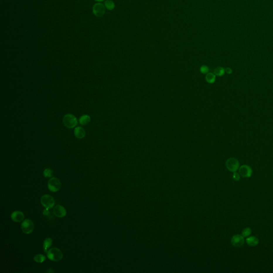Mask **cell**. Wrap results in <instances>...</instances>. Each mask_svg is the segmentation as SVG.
I'll return each mask as SVG.
<instances>
[{"mask_svg": "<svg viewBox=\"0 0 273 273\" xmlns=\"http://www.w3.org/2000/svg\"><path fill=\"white\" fill-rule=\"evenodd\" d=\"M47 254L48 258L53 261H59L63 258L62 251L56 248L49 250Z\"/></svg>", "mask_w": 273, "mask_h": 273, "instance_id": "6da1fadb", "label": "cell"}, {"mask_svg": "<svg viewBox=\"0 0 273 273\" xmlns=\"http://www.w3.org/2000/svg\"><path fill=\"white\" fill-rule=\"evenodd\" d=\"M63 123L66 127L71 129L77 125V120L75 116L71 114L65 115L63 118Z\"/></svg>", "mask_w": 273, "mask_h": 273, "instance_id": "7a4b0ae2", "label": "cell"}, {"mask_svg": "<svg viewBox=\"0 0 273 273\" xmlns=\"http://www.w3.org/2000/svg\"><path fill=\"white\" fill-rule=\"evenodd\" d=\"M226 166L231 172H236L240 168V162L234 157H231L226 162Z\"/></svg>", "mask_w": 273, "mask_h": 273, "instance_id": "3957f363", "label": "cell"}, {"mask_svg": "<svg viewBox=\"0 0 273 273\" xmlns=\"http://www.w3.org/2000/svg\"><path fill=\"white\" fill-rule=\"evenodd\" d=\"M21 228L22 231L26 234L32 233L34 229V224L32 220L26 219L21 223Z\"/></svg>", "mask_w": 273, "mask_h": 273, "instance_id": "277c9868", "label": "cell"}, {"mask_svg": "<svg viewBox=\"0 0 273 273\" xmlns=\"http://www.w3.org/2000/svg\"><path fill=\"white\" fill-rule=\"evenodd\" d=\"M41 204L46 209H50L53 208L55 204L54 198L50 195H44L41 198Z\"/></svg>", "mask_w": 273, "mask_h": 273, "instance_id": "5b68a950", "label": "cell"}, {"mask_svg": "<svg viewBox=\"0 0 273 273\" xmlns=\"http://www.w3.org/2000/svg\"><path fill=\"white\" fill-rule=\"evenodd\" d=\"M48 187L51 192H57L60 189L61 182L56 177H52L48 181Z\"/></svg>", "mask_w": 273, "mask_h": 273, "instance_id": "8992f818", "label": "cell"}, {"mask_svg": "<svg viewBox=\"0 0 273 273\" xmlns=\"http://www.w3.org/2000/svg\"><path fill=\"white\" fill-rule=\"evenodd\" d=\"M92 11L95 17H101L105 13L106 7L101 3H95L92 8Z\"/></svg>", "mask_w": 273, "mask_h": 273, "instance_id": "52a82bcc", "label": "cell"}, {"mask_svg": "<svg viewBox=\"0 0 273 273\" xmlns=\"http://www.w3.org/2000/svg\"><path fill=\"white\" fill-rule=\"evenodd\" d=\"M239 173L244 178H249L252 174V170L248 165H243L239 168Z\"/></svg>", "mask_w": 273, "mask_h": 273, "instance_id": "ba28073f", "label": "cell"}, {"mask_svg": "<svg viewBox=\"0 0 273 273\" xmlns=\"http://www.w3.org/2000/svg\"><path fill=\"white\" fill-rule=\"evenodd\" d=\"M231 243L236 248H240L244 243V238L240 235H235L231 239Z\"/></svg>", "mask_w": 273, "mask_h": 273, "instance_id": "9c48e42d", "label": "cell"}, {"mask_svg": "<svg viewBox=\"0 0 273 273\" xmlns=\"http://www.w3.org/2000/svg\"><path fill=\"white\" fill-rule=\"evenodd\" d=\"M54 215L58 218H63L66 215L67 212L65 208L60 205H57L53 210Z\"/></svg>", "mask_w": 273, "mask_h": 273, "instance_id": "30bf717a", "label": "cell"}, {"mask_svg": "<svg viewBox=\"0 0 273 273\" xmlns=\"http://www.w3.org/2000/svg\"><path fill=\"white\" fill-rule=\"evenodd\" d=\"M11 218L15 222L21 223L24 220V214L21 211H15L11 214Z\"/></svg>", "mask_w": 273, "mask_h": 273, "instance_id": "8fae6325", "label": "cell"}, {"mask_svg": "<svg viewBox=\"0 0 273 273\" xmlns=\"http://www.w3.org/2000/svg\"><path fill=\"white\" fill-rule=\"evenodd\" d=\"M74 134L78 139H83L86 136V131L82 127H77L74 130Z\"/></svg>", "mask_w": 273, "mask_h": 273, "instance_id": "7c38bea8", "label": "cell"}, {"mask_svg": "<svg viewBox=\"0 0 273 273\" xmlns=\"http://www.w3.org/2000/svg\"><path fill=\"white\" fill-rule=\"evenodd\" d=\"M246 242L247 244L251 246H255L259 243V239L255 236H250L246 238Z\"/></svg>", "mask_w": 273, "mask_h": 273, "instance_id": "4fadbf2b", "label": "cell"}, {"mask_svg": "<svg viewBox=\"0 0 273 273\" xmlns=\"http://www.w3.org/2000/svg\"><path fill=\"white\" fill-rule=\"evenodd\" d=\"M52 245V240L51 238H47L45 239L43 244V249L45 253H47L48 250Z\"/></svg>", "mask_w": 273, "mask_h": 273, "instance_id": "5bb4252c", "label": "cell"}, {"mask_svg": "<svg viewBox=\"0 0 273 273\" xmlns=\"http://www.w3.org/2000/svg\"><path fill=\"white\" fill-rule=\"evenodd\" d=\"M91 121L90 117L88 115H84L81 116L79 119V122L81 124L86 125L88 124Z\"/></svg>", "mask_w": 273, "mask_h": 273, "instance_id": "9a60e30c", "label": "cell"}, {"mask_svg": "<svg viewBox=\"0 0 273 273\" xmlns=\"http://www.w3.org/2000/svg\"><path fill=\"white\" fill-rule=\"evenodd\" d=\"M205 79L208 83H211V84L214 83L216 81V75L214 73H208L206 75Z\"/></svg>", "mask_w": 273, "mask_h": 273, "instance_id": "2e32d148", "label": "cell"}, {"mask_svg": "<svg viewBox=\"0 0 273 273\" xmlns=\"http://www.w3.org/2000/svg\"><path fill=\"white\" fill-rule=\"evenodd\" d=\"M46 257L45 256L43 255H41V254H37V255H36L34 257V260L36 262H39V263H42L44 261H45L46 260Z\"/></svg>", "mask_w": 273, "mask_h": 273, "instance_id": "e0dca14e", "label": "cell"}, {"mask_svg": "<svg viewBox=\"0 0 273 273\" xmlns=\"http://www.w3.org/2000/svg\"><path fill=\"white\" fill-rule=\"evenodd\" d=\"M225 69L222 67H218L214 70V74L216 75V76H223V75L225 74Z\"/></svg>", "mask_w": 273, "mask_h": 273, "instance_id": "ac0fdd59", "label": "cell"}, {"mask_svg": "<svg viewBox=\"0 0 273 273\" xmlns=\"http://www.w3.org/2000/svg\"><path fill=\"white\" fill-rule=\"evenodd\" d=\"M105 6L109 10H112L115 8V3L111 0H106L105 2Z\"/></svg>", "mask_w": 273, "mask_h": 273, "instance_id": "d6986e66", "label": "cell"}, {"mask_svg": "<svg viewBox=\"0 0 273 273\" xmlns=\"http://www.w3.org/2000/svg\"><path fill=\"white\" fill-rule=\"evenodd\" d=\"M43 175L45 178H51L52 177L54 172L52 170L49 169V168H47L43 171Z\"/></svg>", "mask_w": 273, "mask_h": 273, "instance_id": "ffe728a7", "label": "cell"}, {"mask_svg": "<svg viewBox=\"0 0 273 273\" xmlns=\"http://www.w3.org/2000/svg\"><path fill=\"white\" fill-rule=\"evenodd\" d=\"M251 233H252L251 229L249 227H246L242 231V235L243 236L244 238H248L250 235L251 234Z\"/></svg>", "mask_w": 273, "mask_h": 273, "instance_id": "44dd1931", "label": "cell"}, {"mask_svg": "<svg viewBox=\"0 0 273 273\" xmlns=\"http://www.w3.org/2000/svg\"><path fill=\"white\" fill-rule=\"evenodd\" d=\"M200 71L203 74H207L209 71V68L207 66H202L200 68Z\"/></svg>", "mask_w": 273, "mask_h": 273, "instance_id": "7402d4cb", "label": "cell"}, {"mask_svg": "<svg viewBox=\"0 0 273 273\" xmlns=\"http://www.w3.org/2000/svg\"><path fill=\"white\" fill-rule=\"evenodd\" d=\"M233 179L235 181H238L240 179V173L236 172H234L233 175Z\"/></svg>", "mask_w": 273, "mask_h": 273, "instance_id": "603a6c76", "label": "cell"}, {"mask_svg": "<svg viewBox=\"0 0 273 273\" xmlns=\"http://www.w3.org/2000/svg\"><path fill=\"white\" fill-rule=\"evenodd\" d=\"M49 209H45L43 211V214L45 216V217H51L50 213L49 212Z\"/></svg>", "mask_w": 273, "mask_h": 273, "instance_id": "cb8c5ba5", "label": "cell"}, {"mask_svg": "<svg viewBox=\"0 0 273 273\" xmlns=\"http://www.w3.org/2000/svg\"><path fill=\"white\" fill-rule=\"evenodd\" d=\"M225 71L226 72V73H227L228 74H232V72H233V70H232V68L227 67V68H226Z\"/></svg>", "mask_w": 273, "mask_h": 273, "instance_id": "d4e9b609", "label": "cell"}, {"mask_svg": "<svg viewBox=\"0 0 273 273\" xmlns=\"http://www.w3.org/2000/svg\"><path fill=\"white\" fill-rule=\"evenodd\" d=\"M47 273H51V272H52V273H54V270H51V269H49V270L47 271Z\"/></svg>", "mask_w": 273, "mask_h": 273, "instance_id": "484cf974", "label": "cell"}, {"mask_svg": "<svg viewBox=\"0 0 273 273\" xmlns=\"http://www.w3.org/2000/svg\"><path fill=\"white\" fill-rule=\"evenodd\" d=\"M95 1H97V2H102V1H103L104 0H95Z\"/></svg>", "mask_w": 273, "mask_h": 273, "instance_id": "4316f807", "label": "cell"}]
</instances>
